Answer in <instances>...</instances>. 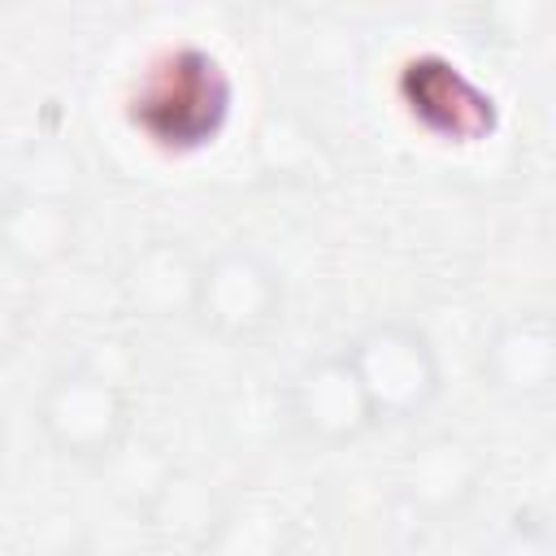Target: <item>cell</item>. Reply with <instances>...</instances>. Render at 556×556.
I'll return each instance as SVG.
<instances>
[{"instance_id": "cell-17", "label": "cell", "mask_w": 556, "mask_h": 556, "mask_svg": "<svg viewBox=\"0 0 556 556\" xmlns=\"http://www.w3.org/2000/svg\"><path fill=\"white\" fill-rule=\"evenodd\" d=\"M239 4H265V0H239Z\"/></svg>"}, {"instance_id": "cell-3", "label": "cell", "mask_w": 556, "mask_h": 556, "mask_svg": "<svg viewBox=\"0 0 556 556\" xmlns=\"http://www.w3.org/2000/svg\"><path fill=\"white\" fill-rule=\"evenodd\" d=\"M378 426L382 421H417L443 391V361L434 339L408 317H382L356 330L343 343Z\"/></svg>"}, {"instance_id": "cell-8", "label": "cell", "mask_w": 556, "mask_h": 556, "mask_svg": "<svg viewBox=\"0 0 556 556\" xmlns=\"http://www.w3.org/2000/svg\"><path fill=\"white\" fill-rule=\"evenodd\" d=\"M482 382L504 400H543L556 382V321L547 308L504 317L482 343Z\"/></svg>"}, {"instance_id": "cell-15", "label": "cell", "mask_w": 556, "mask_h": 556, "mask_svg": "<svg viewBox=\"0 0 556 556\" xmlns=\"http://www.w3.org/2000/svg\"><path fill=\"white\" fill-rule=\"evenodd\" d=\"M26 330H30V308L26 300L0 282V365L17 356V348L26 343Z\"/></svg>"}, {"instance_id": "cell-5", "label": "cell", "mask_w": 556, "mask_h": 556, "mask_svg": "<svg viewBox=\"0 0 556 556\" xmlns=\"http://www.w3.org/2000/svg\"><path fill=\"white\" fill-rule=\"evenodd\" d=\"M282 413H287V426L313 443V447H352L361 443L369 430H378V417H374V404L352 369V361L339 352H321L313 361H304L291 378H287V391H282Z\"/></svg>"}, {"instance_id": "cell-16", "label": "cell", "mask_w": 556, "mask_h": 556, "mask_svg": "<svg viewBox=\"0 0 556 556\" xmlns=\"http://www.w3.org/2000/svg\"><path fill=\"white\" fill-rule=\"evenodd\" d=\"M4 443H9V434H4V417H0V465H4Z\"/></svg>"}, {"instance_id": "cell-7", "label": "cell", "mask_w": 556, "mask_h": 556, "mask_svg": "<svg viewBox=\"0 0 556 556\" xmlns=\"http://www.w3.org/2000/svg\"><path fill=\"white\" fill-rule=\"evenodd\" d=\"M482 478H486V460L482 452L452 434V430H439V434H426L404 460H400V500L426 517V521H447L456 513H465L478 491H482Z\"/></svg>"}, {"instance_id": "cell-11", "label": "cell", "mask_w": 556, "mask_h": 556, "mask_svg": "<svg viewBox=\"0 0 556 556\" xmlns=\"http://www.w3.org/2000/svg\"><path fill=\"white\" fill-rule=\"evenodd\" d=\"M222 500L208 491V482L200 473L187 469H165L161 478H152L148 495H143V513L152 521V530L169 543H187V547H204L217 517H222Z\"/></svg>"}, {"instance_id": "cell-10", "label": "cell", "mask_w": 556, "mask_h": 556, "mask_svg": "<svg viewBox=\"0 0 556 556\" xmlns=\"http://www.w3.org/2000/svg\"><path fill=\"white\" fill-rule=\"evenodd\" d=\"M200 256H191L178 239L143 243L122 269V295L143 317H187Z\"/></svg>"}, {"instance_id": "cell-14", "label": "cell", "mask_w": 556, "mask_h": 556, "mask_svg": "<svg viewBox=\"0 0 556 556\" xmlns=\"http://www.w3.org/2000/svg\"><path fill=\"white\" fill-rule=\"evenodd\" d=\"M500 552H521V556H552L556 552V530H552V521L543 517V513H534V508H526V513H517L513 521H508V530H504V539H500Z\"/></svg>"}, {"instance_id": "cell-19", "label": "cell", "mask_w": 556, "mask_h": 556, "mask_svg": "<svg viewBox=\"0 0 556 556\" xmlns=\"http://www.w3.org/2000/svg\"><path fill=\"white\" fill-rule=\"evenodd\" d=\"M4 187H9V182H0V195H4Z\"/></svg>"}, {"instance_id": "cell-1", "label": "cell", "mask_w": 556, "mask_h": 556, "mask_svg": "<svg viewBox=\"0 0 556 556\" xmlns=\"http://www.w3.org/2000/svg\"><path fill=\"white\" fill-rule=\"evenodd\" d=\"M235 109V83L230 70L195 43L161 52L148 74L135 83L126 117L130 126L161 152H200L208 148Z\"/></svg>"}, {"instance_id": "cell-9", "label": "cell", "mask_w": 556, "mask_h": 556, "mask_svg": "<svg viewBox=\"0 0 556 556\" xmlns=\"http://www.w3.org/2000/svg\"><path fill=\"white\" fill-rule=\"evenodd\" d=\"M400 91H404L413 122H421L439 139L469 143L482 130H491V96L482 87H473L460 74V65H452L443 56L408 61Z\"/></svg>"}, {"instance_id": "cell-18", "label": "cell", "mask_w": 556, "mask_h": 556, "mask_svg": "<svg viewBox=\"0 0 556 556\" xmlns=\"http://www.w3.org/2000/svg\"><path fill=\"white\" fill-rule=\"evenodd\" d=\"M9 4H13V0H0V9H9Z\"/></svg>"}, {"instance_id": "cell-4", "label": "cell", "mask_w": 556, "mask_h": 556, "mask_svg": "<svg viewBox=\"0 0 556 556\" xmlns=\"http://www.w3.org/2000/svg\"><path fill=\"white\" fill-rule=\"evenodd\" d=\"M282 300V274L256 248L235 243L200 261L187 317L222 343H252L278 326Z\"/></svg>"}, {"instance_id": "cell-13", "label": "cell", "mask_w": 556, "mask_h": 556, "mask_svg": "<svg viewBox=\"0 0 556 556\" xmlns=\"http://www.w3.org/2000/svg\"><path fill=\"white\" fill-rule=\"evenodd\" d=\"M482 17L491 22L495 39L508 48H521L534 39L547 22V0H482Z\"/></svg>"}, {"instance_id": "cell-2", "label": "cell", "mask_w": 556, "mask_h": 556, "mask_svg": "<svg viewBox=\"0 0 556 556\" xmlns=\"http://www.w3.org/2000/svg\"><path fill=\"white\" fill-rule=\"evenodd\" d=\"M35 426L61 460L104 465L130 439L135 400L113 369L96 361H74L43 382L35 400Z\"/></svg>"}, {"instance_id": "cell-6", "label": "cell", "mask_w": 556, "mask_h": 556, "mask_svg": "<svg viewBox=\"0 0 556 556\" xmlns=\"http://www.w3.org/2000/svg\"><path fill=\"white\" fill-rule=\"evenodd\" d=\"M83 213L74 195L52 187L9 182L0 195V256L17 274H48L74 256Z\"/></svg>"}, {"instance_id": "cell-12", "label": "cell", "mask_w": 556, "mask_h": 556, "mask_svg": "<svg viewBox=\"0 0 556 556\" xmlns=\"http://www.w3.org/2000/svg\"><path fill=\"white\" fill-rule=\"evenodd\" d=\"M287 547V521L269 504H226L204 552H243V556H274Z\"/></svg>"}]
</instances>
